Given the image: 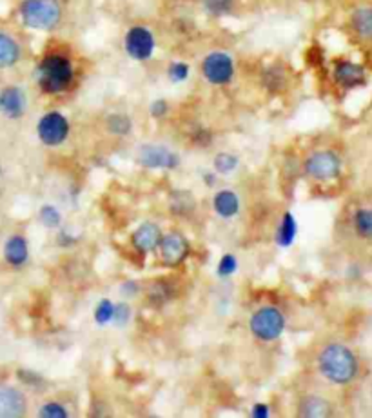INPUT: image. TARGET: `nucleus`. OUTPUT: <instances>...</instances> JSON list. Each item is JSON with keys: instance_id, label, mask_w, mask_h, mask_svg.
Returning <instances> with one entry per match:
<instances>
[{"instance_id": "obj_14", "label": "nucleus", "mask_w": 372, "mask_h": 418, "mask_svg": "<svg viewBox=\"0 0 372 418\" xmlns=\"http://www.w3.org/2000/svg\"><path fill=\"white\" fill-rule=\"evenodd\" d=\"M349 26L358 39L372 44V6L354 8L349 17Z\"/></svg>"}, {"instance_id": "obj_36", "label": "nucleus", "mask_w": 372, "mask_h": 418, "mask_svg": "<svg viewBox=\"0 0 372 418\" xmlns=\"http://www.w3.org/2000/svg\"><path fill=\"white\" fill-rule=\"evenodd\" d=\"M0 171H2V170H0Z\"/></svg>"}, {"instance_id": "obj_20", "label": "nucleus", "mask_w": 372, "mask_h": 418, "mask_svg": "<svg viewBox=\"0 0 372 418\" xmlns=\"http://www.w3.org/2000/svg\"><path fill=\"white\" fill-rule=\"evenodd\" d=\"M200 6L211 19H225L231 17L238 8V0H200Z\"/></svg>"}, {"instance_id": "obj_6", "label": "nucleus", "mask_w": 372, "mask_h": 418, "mask_svg": "<svg viewBox=\"0 0 372 418\" xmlns=\"http://www.w3.org/2000/svg\"><path fill=\"white\" fill-rule=\"evenodd\" d=\"M251 333L262 342H273L282 337L283 329H285V319H283L282 311L278 308L267 306V308L258 309L256 313L251 317L249 322Z\"/></svg>"}, {"instance_id": "obj_30", "label": "nucleus", "mask_w": 372, "mask_h": 418, "mask_svg": "<svg viewBox=\"0 0 372 418\" xmlns=\"http://www.w3.org/2000/svg\"><path fill=\"white\" fill-rule=\"evenodd\" d=\"M131 320V308L125 302H120V304H114L113 309V320L111 322H114L118 328H124L125 324Z\"/></svg>"}, {"instance_id": "obj_24", "label": "nucleus", "mask_w": 372, "mask_h": 418, "mask_svg": "<svg viewBox=\"0 0 372 418\" xmlns=\"http://www.w3.org/2000/svg\"><path fill=\"white\" fill-rule=\"evenodd\" d=\"M354 229L362 239H372V209H358L354 215Z\"/></svg>"}, {"instance_id": "obj_17", "label": "nucleus", "mask_w": 372, "mask_h": 418, "mask_svg": "<svg viewBox=\"0 0 372 418\" xmlns=\"http://www.w3.org/2000/svg\"><path fill=\"white\" fill-rule=\"evenodd\" d=\"M4 257L6 262L13 268L24 266L28 262V257H30V249H28V242H25L24 237H20V235L10 237L4 246Z\"/></svg>"}, {"instance_id": "obj_4", "label": "nucleus", "mask_w": 372, "mask_h": 418, "mask_svg": "<svg viewBox=\"0 0 372 418\" xmlns=\"http://www.w3.org/2000/svg\"><path fill=\"white\" fill-rule=\"evenodd\" d=\"M124 51L136 62H147L156 51V37L153 30L144 24H134L124 35Z\"/></svg>"}, {"instance_id": "obj_19", "label": "nucleus", "mask_w": 372, "mask_h": 418, "mask_svg": "<svg viewBox=\"0 0 372 418\" xmlns=\"http://www.w3.org/2000/svg\"><path fill=\"white\" fill-rule=\"evenodd\" d=\"M300 417H307V418H322L329 417L333 413V408L331 404L327 402L322 397H305V399L300 402Z\"/></svg>"}, {"instance_id": "obj_33", "label": "nucleus", "mask_w": 372, "mask_h": 418, "mask_svg": "<svg viewBox=\"0 0 372 418\" xmlns=\"http://www.w3.org/2000/svg\"><path fill=\"white\" fill-rule=\"evenodd\" d=\"M251 417L269 418L271 417V409H269V406H265V404H256V406H253V409H251Z\"/></svg>"}, {"instance_id": "obj_25", "label": "nucleus", "mask_w": 372, "mask_h": 418, "mask_svg": "<svg viewBox=\"0 0 372 418\" xmlns=\"http://www.w3.org/2000/svg\"><path fill=\"white\" fill-rule=\"evenodd\" d=\"M189 75H191V66H189L187 62H184V60H174V62L169 64L167 79L171 80V82H174V84L185 82V80L189 79Z\"/></svg>"}, {"instance_id": "obj_16", "label": "nucleus", "mask_w": 372, "mask_h": 418, "mask_svg": "<svg viewBox=\"0 0 372 418\" xmlns=\"http://www.w3.org/2000/svg\"><path fill=\"white\" fill-rule=\"evenodd\" d=\"M22 59V48L19 40L6 31H0V70H10Z\"/></svg>"}, {"instance_id": "obj_26", "label": "nucleus", "mask_w": 372, "mask_h": 418, "mask_svg": "<svg viewBox=\"0 0 372 418\" xmlns=\"http://www.w3.org/2000/svg\"><path fill=\"white\" fill-rule=\"evenodd\" d=\"M238 168V159L231 153H218L214 157V170L220 175L233 173Z\"/></svg>"}, {"instance_id": "obj_7", "label": "nucleus", "mask_w": 372, "mask_h": 418, "mask_svg": "<svg viewBox=\"0 0 372 418\" xmlns=\"http://www.w3.org/2000/svg\"><path fill=\"white\" fill-rule=\"evenodd\" d=\"M37 133H39V139L45 146L55 148V146H60L68 139V135H70V122L59 111H50V113H45L39 120Z\"/></svg>"}, {"instance_id": "obj_22", "label": "nucleus", "mask_w": 372, "mask_h": 418, "mask_svg": "<svg viewBox=\"0 0 372 418\" xmlns=\"http://www.w3.org/2000/svg\"><path fill=\"white\" fill-rule=\"evenodd\" d=\"M298 235V224L296 219L293 217V213H285L282 217V222H280L278 233H276V242L282 248H291L294 244V239Z\"/></svg>"}, {"instance_id": "obj_5", "label": "nucleus", "mask_w": 372, "mask_h": 418, "mask_svg": "<svg viewBox=\"0 0 372 418\" xmlns=\"http://www.w3.org/2000/svg\"><path fill=\"white\" fill-rule=\"evenodd\" d=\"M202 75L211 86H227L236 75V64L227 51L214 50L202 60Z\"/></svg>"}, {"instance_id": "obj_3", "label": "nucleus", "mask_w": 372, "mask_h": 418, "mask_svg": "<svg viewBox=\"0 0 372 418\" xmlns=\"http://www.w3.org/2000/svg\"><path fill=\"white\" fill-rule=\"evenodd\" d=\"M320 371L329 382L345 386L358 375V360L354 353L342 344H331L320 355Z\"/></svg>"}, {"instance_id": "obj_15", "label": "nucleus", "mask_w": 372, "mask_h": 418, "mask_svg": "<svg viewBox=\"0 0 372 418\" xmlns=\"http://www.w3.org/2000/svg\"><path fill=\"white\" fill-rule=\"evenodd\" d=\"M133 240V246L136 251L140 253H151L154 249L158 248L160 240H162V233H160V228L156 224H142L131 237Z\"/></svg>"}, {"instance_id": "obj_12", "label": "nucleus", "mask_w": 372, "mask_h": 418, "mask_svg": "<svg viewBox=\"0 0 372 418\" xmlns=\"http://www.w3.org/2000/svg\"><path fill=\"white\" fill-rule=\"evenodd\" d=\"M28 411L25 397L17 388L0 384V418L24 417Z\"/></svg>"}, {"instance_id": "obj_1", "label": "nucleus", "mask_w": 372, "mask_h": 418, "mask_svg": "<svg viewBox=\"0 0 372 418\" xmlns=\"http://www.w3.org/2000/svg\"><path fill=\"white\" fill-rule=\"evenodd\" d=\"M39 90L45 95H62L68 93L76 82L74 62L64 51H50L40 57L33 71Z\"/></svg>"}, {"instance_id": "obj_13", "label": "nucleus", "mask_w": 372, "mask_h": 418, "mask_svg": "<svg viewBox=\"0 0 372 418\" xmlns=\"http://www.w3.org/2000/svg\"><path fill=\"white\" fill-rule=\"evenodd\" d=\"M160 255H162V260H164L167 266L180 264L182 260L187 257V242L180 233H169L165 237H162L160 240Z\"/></svg>"}, {"instance_id": "obj_18", "label": "nucleus", "mask_w": 372, "mask_h": 418, "mask_svg": "<svg viewBox=\"0 0 372 418\" xmlns=\"http://www.w3.org/2000/svg\"><path fill=\"white\" fill-rule=\"evenodd\" d=\"M213 208H214V211L222 217V219H233L234 215L238 213L240 200L234 191L223 190L214 195Z\"/></svg>"}, {"instance_id": "obj_35", "label": "nucleus", "mask_w": 372, "mask_h": 418, "mask_svg": "<svg viewBox=\"0 0 372 418\" xmlns=\"http://www.w3.org/2000/svg\"><path fill=\"white\" fill-rule=\"evenodd\" d=\"M214 182H216V177L213 173H205V184L213 186Z\"/></svg>"}, {"instance_id": "obj_21", "label": "nucleus", "mask_w": 372, "mask_h": 418, "mask_svg": "<svg viewBox=\"0 0 372 418\" xmlns=\"http://www.w3.org/2000/svg\"><path fill=\"white\" fill-rule=\"evenodd\" d=\"M262 84L269 93H278V91H282L283 88H285V84H287V73H285L282 66L271 64L263 71Z\"/></svg>"}, {"instance_id": "obj_10", "label": "nucleus", "mask_w": 372, "mask_h": 418, "mask_svg": "<svg viewBox=\"0 0 372 418\" xmlns=\"http://www.w3.org/2000/svg\"><path fill=\"white\" fill-rule=\"evenodd\" d=\"M333 79L343 90H354L367 82V71L362 64H356L353 60H336Z\"/></svg>"}, {"instance_id": "obj_9", "label": "nucleus", "mask_w": 372, "mask_h": 418, "mask_svg": "<svg viewBox=\"0 0 372 418\" xmlns=\"http://www.w3.org/2000/svg\"><path fill=\"white\" fill-rule=\"evenodd\" d=\"M138 162L149 170H174L178 168L180 159L174 151L164 146L144 144L138 150Z\"/></svg>"}, {"instance_id": "obj_2", "label": "nucleus", "mask_w": 372, "mask_h": 418, "mask_svg": "<svg viewBox=\"0 0 372 418\" xmlns=\"http://www.w3.org/2000/svg\"><path fill=\"white\" fill-rule=\"evenodd\" d=\"M20 22L35 31H53L62 24L64 6L60 0H20Z\"/></svg>"}, {"instance_id": "obj_29", "label": "nucleus", "mask_w": 372, "mask_h": 418, "mask_svg": "<svg viewBox=\"0 0 372 418\" xmlns=\"http://www.w3.org/2000/svg\"><path fill=\"white\" fill-rule=\"evenodd\" d=\"M39 417H42V418H68V417H70V413H68V409H65L64 406H60V404H56V402H50V404H45V406H42V408L39 409Z\"/></svg>"}, {"instance_id": "obj_27", "label": "nucleus", "mask_w": 372, "mask_h": 418, "mask_svg": "<svg viewBox=\"0 0 372 418\" xmlns=\"http://www.w3.org/2000/svg\"><path fill=\"white\" fill-rule=\"evenodd\" d=\"M39 219L45 228H59L60 222H62V215H60V211L55 206H42Z\"/></svg>"}, {"instance_id": "obj_23", "label": "nucleus", "mask_w": 372, "mask_h": 418, "mask_svg": "<svg viewBox=\"0 0 372 418\" xmlns=\"http://www.w3.org/2000/svg\"><path fill=\"white\" fill-rule=\"evenodd\" d=\"M105 124H107L110 133L118 135V137H125V135L133 130V122H131V119L127 115H122V113L110 115L107 120H105Z\"/></svg>"}, {"instance_id": "obj_8", "label": "nucleus", "mask_w": 372, "mask_h": 418, "mask_svg": "<svg viewBox=\"0 0 372 418\" xmlns=\"http://www.w3.org/2000/svg\"><path fill=\"white\" fill-rule=\"evenodd\" d=\"M342 170V160L333 151H318L305 160V173L314 180L336 179Z\"/></svg>"}, {"instance_id": "obj_11", "label": "nucleus", "mask_w": 372, "mask_h": 418, "mask_svg": "<svg viewBox=\"0 0 372 418\" xmlns=\"http://www.w3.org/2000/svg\"><path fill=\"white\" fill-rule=\"evenodd\" d=\"M28 110V97L19 86H6L0 90V113L11 120L24 117Z\"/></svg>"}, {"instance_id": "obj_31", "label": "nucleus", "mask_w": 372, "mask_h": 418, "mask_svg": "<svg viewBox=\"0 0 372 418\" xmlns=\"http://www.w3.org/2000/svg\"><path fill=\"white\" fill-rule=\"evenodd\" d=\"M238 269V260L234 255H223L218 264V275L220 277H231Z\"/></svg>"}, {"instance_id": "obj_32", "label": "nucleus", "mask_w": 372, "mask_h": 418, "mask_svg": "<svg viewBox=\"0 0 372 418\" xmlns=\"http://www.w3.org/2000/svg\"><path fill=\"white\" fill-rule=\"evenodd\" d=\"M149 113L153 119H162L169 113V102L165 99H158L151 102V108H149Z\"/></svg>"}, {"instance_id": "obj_34", "label": "nucleus", "mask_w": 372, "mask_h": 418, "mask_svg": "<svg viewBox=\"0 0 372 418\" xmlns=\"http://www.w3.org/2000/svg\"><path fill=\"white\" fill-rule=\"evenodd\" d=\"M125 291H127V295L134 293V291H136V286H134L133 282H127V284L122 286V293H125Z\"/></svg>"}, {"instance_id": "obj_28", "label": "nucleus", "mask_w": 372, "mask_h": 418, "mask_svg": "<svg viewBox=\"0 0 372 418\" xmlns=\"http://www.w3.org/2000/svg\"><path fill=\"white\" fill-rule=\"evenodd\" d=\"M113 309L114 304L110 299L100 300V304L96 306V309H94V322L99 324V326L110 324L111 320H113Z\"/></svg>"}]
</instances>
